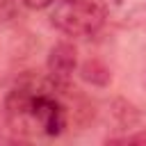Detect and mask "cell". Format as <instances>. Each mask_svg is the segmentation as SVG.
Masks as SVG:
<instances>
[{
	"label": "cell",
	"instance_id": "cell-5",
	"mask_svg": "<svg viewBox=\"0 0 146 146\" xmlns=\"http://www.w3.org/2000/svg\"><path fill=\"white\" fill-rule=\"evenodd\" d=\"M55 2L57 0H23V5L30 9H46V7H52Z\"/></svg>",
	"mask_w": 146,
	"mask_h": 146
},
{
	"label": "cell",
	"instance_id": "cell-3",
	"mask_svg": "<svg viewBox=\"0 0 146 146\" xmlns=\"http://www.w3.org/2000/svg\"><path fill=\"white\" fill-rule=\"evenodd\" d=\"M78 68V50L68 41H59L50 48L48 59H46V71L48 80L55 84L57 91H64Z\"/></svg>",
	"mask_w": 146,
	"mask_h": 146
},
{
	"label": "cell",
	"instance_id": "cell-7",
	"mask_svg": "<svg viewBox=\"0 0 146 146\" xmlns=\"http://www.w3.org/2000/svg\"><path fill=\"white\" fill-rule=\"evenodd\" d=\"M114 2H123V0H114Z\"/></svg>",
	"mask_w": 146,
	"mask_h": 146
},
{
	"label": "cell",
	"instance_id": "cell-4",
	"mask_svg": "<svg viewBox=\"0 0 146 146\" xmlns=\"http://www.w3.org/2000/svg\"><path fill=\"white\" fill-rule=\"evenodd\" d=\"M80 78L87 80V82H91V84H96V87H105V84H110L112 73H110V68L103 62L89 59V62H84L80 66Z\"/></svg>",
	"mask_w": 146,
	"mask_h": 146
},
{
	"label": "cell",
	"instance_id": "cell-1",
	"mask_svg": "<svg viewBox=\"0 0 146 146\" xmlns=\"http://www.w3.org/2000/svg\"><path fill=\"white\" fill-rule=\"evenodd\" d=\"M5 123L21 135L57 137L64 132L68 114L48 78H25L16 82L5 98Z\"/></svg>",
	"mask_w": 146,
	"mask_h": 146
},
{
	"label": "cell",
	"instance_id": "cell-2",
	"mask_svg": "<svg viewBox=\"0 0 146 146\" xmlns=\"http://www.w3.org/2000/svg\"><path fill=\"white\" fill-rule=\"evenodd\" d=\"M107 7L103 0H57L50 9V23L66 36L87 39L103 30Z\"/></svg>",
	"mask_w": 146,
	"mask_h": 146
},
{
	"label": "cell",
	"instance_id": "cell-6",
	"mask_svg": "<svg viewBox=\"0 0 146 146\" xmlns=\"http://www.w3.org/2000/svg\"><path fill=\"white\" fill-rule=\"evenodd\" d=\"M5 123V103H0V125Z\"/></svg>",
	"mask_w": 146,
	"mask_h": 146
}]
</instances>
